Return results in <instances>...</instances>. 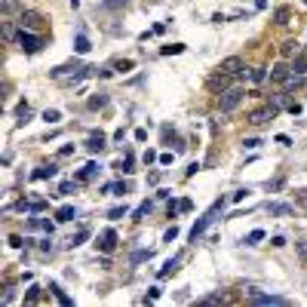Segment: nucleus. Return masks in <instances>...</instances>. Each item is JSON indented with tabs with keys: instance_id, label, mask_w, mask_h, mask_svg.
Listing matches in <instances>:
<instances>
[{
	"instance_id": "ddd939ff",
	"label": "nucleus",
	"mask_w": 307,
	"mask_h": 307,
	"mask_svg": "<svg viewBox=\"0 0 307 307\" xmlns=\"http://www.w3.org/2000/svg\"><path fill=\"white\" fill-rule=\"evenodd\" d=\"M74 218H77V209H74V206H62V209H56V221H59V224L74 221Z\"/></svg>"
},
{
	"instance_id": "c9c22d12",
	"label": "nucleus",
	"mask_w": 307,
	"mask_h": 307,
	"mask_svg": "<svg viewBox=\"0 0 307 307\" xmlns=\"http://www.w3.org/2000/svg\"><path fill=\"white\" fill-rule=\"evenodd\" d=\"M74 190V181H62V187H59V194H71Z\"/></svg>"
},
{
	"instance_id": "4c0bfd02",
	"label": "nucleus",
	"mask_w": 307,
	"mask_h": 307,
	"mask_svg": "<svg viewBox=\"0 0 307 307\" xmlns=\"http://www.w3.org/2000/svg\"><path fill=\"white\" fill-rule=\"evenodd\" d=\"M71 154H74V147H71V144H65V147H59V157H71Z\"/></svg>"
},
{
	"instance_id": "39448f33",
	"label": "nucleus",
	"mask_w": 307,
	"mask_h": 307,
	"mask_svg": "<svg viewBox=\"0 0 307 307\" xmlns=\"http://www.w3.org/2000/svg\"><path fill=\"white\" fill-rule=\"evenodd\" d=\"M218 71H224V74H230V77H234V74H243V77H246V68H243V59H240V56H227V59L218 65Z\"/></svg>"
},
{
	"instance_id": "473e14b6",
	"label": "nucleus",
	"mask_w": 307,
	"mask_h": 307,
	"mask_svg": "<svg viewBox=\"0 0 307 307\" xmlns=\"http://www.w3.org/2000/svg\"><path fill=\"white\" fill-rule=\"evenodd\" d=\"M144 258H150V249H141V252H135V255H132V264H138V261H144Z\"/></svg>"
},
{
	"instance_id": "f03ea898",
	"label": "nucleus",
	"mask_w": 307,
	"mask_h": 307,
	"mask_svg": "<svg viewBox=\"0 0 307 307\" xmlns=\"http://www.w3.org/2000/svg\"><path fill=\"white\" fill-rule=\"evenodd\" d=\"M277 114H280L277 105H264V108H258V111L249 114V123H252V126H264V123H271Z\"/></svg>"
},
{
	"instance_id": "20e7f679",
	"label": "nucleus",
	"mask_w": 307,
	"mask_h": 307,
	"mask_svg": "<svg viewBox=\"0 0 307 307\" xmlns=\"http://www.w3.org/2000/svg\"><path fill=\"white\" fill-rule=\"evenodd\" d=\"M16 40H19V46H22L25 53H37V49L43 46V37H40V34H31V31H25V28H22V34L16 37Z\"/></svg>"
},
{
	"instance_id": "a19ab883",
	"label": "nucleus",
	"mask_w": 307,
	"mask_h": 307,
	"mask_svg": "<svg viewBox=\"0 0 307 307\" xmlns=\"http://www.w3.org/2000/svg\"><path fill=\"white\" fill-rule=\"evenodd\" d=\"M147 298H150V301H157V298H160V289H157V286L147 289Z\"/></svg>"
},
{
	"instance_id": "f257e3e1",
	"label": "nucleus",
	"mask_w": 307,
	"mask_h": 307,
	"mask_svg": "<svg viewBox=\"0 0 307 307\" xmlns=\"http://www.w3.org/2000/svg\"><path fill=\"white\" fill-rule=\"evenodd\" d=\"M243 95H246V89L243 86H227L221 95H218V108H221V114H230L240 101H243Z\"/></svg>"
},
{
	"instance_id": "cd10ccee",
	"label": "nucleus",
	"mask_w": 307,
	"mask_h": 307,
	"mask_svg": "<svg viewBox=\"0 0 307 307\" xmlns=\"http://www.w3.org/2000/svg\"><path fill=\"white\" fill-rule=\"evenodd\" d=\"M37 298H40V289H37V286H31V289H28V295H25V301H28V304H34Z\"/></svg>"
},
{
	"instance_id": "bb28decb",
	"label": "nucleus",
	"mask_w": 307,
	"mask_h": 307,
	"mask_svg": "<svg viewBox=\"0 0 307 307\" xmlns=\"http://www.w3.org/2000/svg\"><path fill=\"white\" fill-rule=\"evenodd\" d=\"M105 105H108V98H105V95H95V98H89V108H92V111H98V108H105Z\"/></svg>"
},
{
	"instance_id": "aec40b11",
	"label": "nucleus",
	"mask_w": 307,
	"mask_h": 307,
	"mask_svg": "<svg viewBox=\"0 0 307 307\" xmlns=\"http://www.w3.org/2000/svg\"><path fill=\"white\" fill-rule=\"evenodd\" d=\"M267 74H271L267 68H255V71L249 74V80H252V83H264V77H267Z\"/></svg>"
},
{
	"instance_id": "6e6552de",
	"label": "nucleus",
	"mask_w": 307,
	"mask_h": 307,
	"mask_svg": "<svg viewBox=\"0 0 307 307\" xmlns=\"http://www.w3.org/2000/svg\"><path fill=\"white\" fill-rule=\"evenodd\" d=\"M95 246L101 249V252H114V246H117V234L108 227V230H101L98 234V240H95Z\"/></svg>"
},
{
	"instance_id": "0eeeda50",
	"label": "nucleus",
	"mask_w": 307,
	"mask_h": 307,
	"mask_svg": "<svg viewBox=\"0 0 307 307\" xmlns=\"http://www.w3.org/2000/svg\"><path fill=\"white\" fill-rule=\"evenodd\" d=\"M19 25H22L25 31H31V28H40V25H43V16H40V13H34V10H22Z\"/></svg>"
},
{
	"instance_id": "f3484780",
	"label": "nucleus",
	"mask_w": 307,
	"mask_h": 307,
	"mask_svg": "<svg viewBox=\"0 0 307 307\" xmlns=\"http://www.w3.org/2000/svg\"><path fill=\"white\" fill-rule=\"evenodd\" d=\"M74 49L80 53V56H83V53H89V40H86V34H77V40H74Z\"/></svg>"
},
{
	"instance_id": "4be33fe9",
	"label": "nucleus",
	"mask_w": 307,
	"mask_h": 307,
	"mask_svg": "<svg viewBox=\"0 0 307 307\" xmlns=\"http://www.w3.org/2000/svg\"><path fill=\"white\" fill-rule=\"evenodd\" d=\"M267 209H271V215H289V212H292V209H289L286 203H271Z\"/></svg>"
},
{
	"instance_id": "37998d69",
	"label": "nucleus",
	"mask_w": 307,
	"mask_h": 307,
	"mask_svg": "<svg viewBox=\"0 0 307 307\" xmlns=\"http://www.w3.org/2000/svg\"><path fill=\"white\" fill-rule=\"evenodd\" d=\"M71 7H74V10H77V7H80V0H71Z\"/></svg>"
},
{
	"instance_id": "b1692460",
	"label": "nucleus",
	"mask_w": 307,
	"mask_h": 307,
	"mask_svg": "<svg viewBox=\"0 0 307 307\" xmlns=\"http://www.w3.org/2000/svg\"><path fill=\"white\" fill-rule=\"evenodd\" d=\"M274 19H277V25H289V10H286V7H280V10L274 13Z\"/></svg>"
},
{
	"instance_id": "412c9836",
	"label": "nucleus",
	"mask_w": 307,
	"mask_h": 307,
	"mask_svg": "<svg viewBox=\"0 0 307 307\" xmlns=\"http://www.w3.org/2000/svg\"><path fill=\"white\" fill-rule=\"evenodd\" d=\"M178 271V258H169L166 264H163V271H160V277H169V274H175Z\"/></svg>"
},
{
	"instance_id": "1a4fd4ad",
	"label": "nucleus",
	"mask_w": 307,
	"mask_h": 307,
	"mask_svg": "<svg viewBox=\"0 0 307 307\" xmlns=\"http://www.w3.org/2000/svg\"><path fill=\"white\" fill-rule=\"evenodd\" d=\"M292 77V65H286V62H277L274 68H271V80L274 83H286Z\"/></svg>"
},
{
	"instance_id": "393cba45",
	"label": "nucleus",
	"mask_w": 307,
	"mask_h": 307,
	"mask_svg": "<svg viewBox=\"0 0 307 307\" xmlns=\"http://www.w3.org/2000/svg\"><path fill=\"white\" fill-rule=\"evenodd\" d=\"M160 53H163V56H178V53H184V46H181V43H172V46H163Z\"/></svg>"
},
{
	"instance_id": "c756f323",
	"label": "nucleus",
	"mask_w": 307,
	"mask_h": 307,
	"mask_svg": "<svg viewBox=\"0 0 307 307\" xmlns=\"http://www.w3.org/2000/svg\"><path fill=\"white\" fill-rule=\"evenodd\" d=\"M147 212H150V203H141V206L135 209V221H141V218H144Z\"/></svg>"
},
{
	"instance_id": "72a5a7b5",
	"label": "nucleus",
	"mask_w": 307,
	"mask_h": 307,
	"mask_svg": "<svg viewBox=\"0 0 307 307\" xmlns=\"http://www.w3.org/2000/svg\"><path fill=\"white\" fill-rule=\"evenodd\" d=\"M227 298L224 295H209V298H203V304H224Z\"/></svg>"
},
{
	"instance_id": "9d476101",
	"label": "nucleus",
	"mask_w": 307,
	"mask_h": 307,
	"mask_svg": "<svg viewBox=\"0 0 307 307\" xmlns=\"http://www.w3.org/2000/svg\"><path fill=\"white\" fill-rule=\"evenodd\" d=\"M252 304H258V307H283L286 304V298H280V295H252Z\"/></svg>"
},
{
	"instance_id": "9b49d317",
	"label": "nucleus",
	"mask_w": 307,
	"mask_h": 307,
	"mask_svg": "<svg viewBox=\"0 0 307 307\" xmlns=\"http://www.w3.org/2000/svg\"><path fill=\"white\" fill-rule=\"evenodd\" d=\"M105 144H108V138H105L101 132H92V135L86 138V150H89V154H98V150H105Z\"/></svg>"
},
{
	"instance_id": "c03bdc74",
	"label": "nucleus",
	"mask_w": 307,
	"mask_h": 307,
	"mask_svg": "<svg viewBox=\"0 0 307 307\" xmlns=\"http://www.w3.org/2000/svg\"><path fill=\"white\" fill-rule=\"evenodd\" d=\"M255 7H258V10H261V7H264V0H255Z\"/></svg>"
},
{
	"instance_id": "5701e85b",
	"label": "nucleus",
	"mask_w": 307,
	"mask_h": 307,
	"mask_svg": "<svg viewBox=\"0 0 307 307\" xmlns=\"http://www.w3.org/2000/svg\"><path fill=\"white\" fill-rule=\"evenodd\" d=\"M43 120H46V123H59V120H62V111H56V108L43 111Z\"/></svg>"
},
{
	"instance_id": "7c9ffc66",
	"label": "nucleus",
	"mask_w": 307,
	"mask_h": 307,
	"mask_svg": "<svg viewBox=\"0 0 307 307\" xmlns=\"http://www.w3.org/2000/svg\"><path fill=\"white\" fill-rule=\"evenodd\" d=\"M126 215V206H114L111 212H108V218H123Z\"/></svg>"
},
{
	"instance_id": "f8f14e48",
	"label": "nucleus",
	"mask_w": 307,
	"mask_h": 307,
	"mask_svg": "<svg viewBox=\"0 0 307 307\" xmlns=\"http://www.w3.org/2000/svg\"><path fill=\"white\" fill-rule=\"evenodd\" d=\"M292 74H295V77H307V56L298 53V56L292 59Z\"/></svg>"
},
{
	"instance_id": "c85d7f7f",
	"label": "nucleus",
	"mask_w": 307,
	"mask_h": 307,
	"mask_svg": "<svg viewBox=\"0 0 307 307\" xmlns=\"http://www.w3.org/2000/svg\"><path fill=\"white\" fill-rule=\"evenodd\" d=\"M105 190H114L117 197H123V194H126V184H120V181H117V184H108Z\"/></svg>"
},
{
	"instance_id": "6ab92c4d",
	"label": "nucleus",
	"mask_w": 307,
	"mask_h": 307,
	"mask_svg": "<svg viewBox=\"0 0 307 307\" xmlns=\"http://www.w3.org/2000/svg\"><path fill=\"white\" fill-rule=\"evenodd\" d=\"M95 175H98V166H95V163H89V166H83V172L77 175V178H80V181H89V178H95Z\"/></svg>"
},
{
	"instance_id": "7ed1b4c3",
	"label": "nucleus",
	"mask_w": 307,
	"mask_h": 307,
	"mask_svg": "<svg viewBox=\"0 0 307 307\" xmlns=\"http://www.w3.org/2000/svg\"><path fill=\"white\" fill-rule=\"evenodd\" d=\"M218 209H221V200H218V203H215V206H212V209H209V212H206V215H203V218H200L197 224H194V227H190V240H194V243H197V237H203V230H206V227H209V224L215 221Z\"/></svg>"
},
{
	"instance_id": "58836bf2",
	"label": "nucleus",
	"mask_w": 307,
	"mask_h": 307,
	"mask_svg": "<svg viewBox=\"0 0 307 307\" xmlns=\"http://www.w3.org/2000/svg\"><path fill=\"white\" fill-rule=\"evenodd\" d=\"M243 144H246V147H249V150H255V147H258V144H261V141H258V138H246V141H243Z\"/></svg>"
},
{
	"instance_id": "4468645a",
	"label": "nucleus",
	"mask_w": 307,
	"mask_h": 307,
	"mask_svg": "<svg viewBox=\"0 0 307 307\" xmlns=\"http://www.w3.org/2000/svg\"><path fill=\"white\" fill-rule=\"evenodd\" d=\"M53 175H56V166H37V169L31 172L34 181H43V178H53Z\"/></svg>"
},
{
	"instance_id": "a878e982",
	"label": "nucleus",
	"mask_w": 307,
	"mask_h": 307,
	"mask_svg": "<svg viewBox=\"0 0 307 307\" xmlns=\"http://www.w3.org/2000/svg\"><path fill=\"white\" fill-rule=\"evenodd\" d=\"M261 240H264V230H252V234L246 237V243H249V246H255V243H261Z\"/></svg>"
},
{
	"instance_id": "2eb2a0df",
	"label": "nucleus",
	"mask_w": 307,
	"mask_h": 307,
	"mask_svg": "<svg viewBox=\"0 0 307 307\" xmlns=\"http://www.w3.org/2000/svg\"><path fill=\"white\" fill-rule=\"evenodd\" d=\"M280 56H283V59H295V56H298V43H295V40H286V43L280 46Z\"/></svg>"
},
{
	"instance_id": "ea45409f",
	"label": "nucleus",
	"mask_w": 307,
	"mask_h": 307,
	"mask_svg": "<svg viewBox=\"0 0 307 307\" xmlns=\"http://www.w3.org/2000/svg\"><path fill=\"white\" fill-rule=\"evenodd\" d=\"M298 255H301V258H307V240H301V243H298Z\"/></svg>"
},
{
	"instance_id": "2f4dec72",
	"label": "nucleus",
	"mask_w": 307,
	"mask_h": 307,
	"mask_svg": "<svg viewBox=\"0 0 307 307\" xmlns=\"http://www.w3.org/2000/svg\"><path fill=\"white\" fill-rule=\"evenodd\" d=\"M246 197H249V190L243 187V190H234V197H230V200H234V203H243Z\"/></svg>"
},
{
	"instance_id": "f704fd0d",
	"label": "nucleus",
	"mask_w": 307,
	"mask_h": 307,
	"mask_svg": "<svg viewBox=\"0 0 307 307\" xmlns=\"http://www.w3.org/2000/svg\"><path fill=\"white\" fill-rule=\"evenodd\" d=\"M175 237H178V227H175V224H172V227H169V230H166V237H163V240H166V243H172V240H175Z\"/></svg>"
},
{
	"instance_id": "423d86ee",
	"label": "nucleus",
	"mask_w": 307,
	"mask_h": 307,
	"mask_svg": "<svg viewBox=\"0 0 307 307\" xmlns=\"http://www.w3.org/2000/svg\"><path fill=\"white\" fill-rule=\"evenodd\" d=\"M206 86L215 92V95H221L227 86H230V74H224V71H218V74H212L209 80H206Z\"/></svg>"
},
{
	"instance_id": "79ce46f5",
	"label": "nucleus",
	"mask_w": 307,
	"mask_h": 307,
	"mask_svg": "<svg viewBox=\"0 0 307 307\" xmlns=\"http://www.w3.org/2000/svg\"><path fill=\"white\" fill-rule=\"evenodd\" d=\"M271 246H277V249H283V246H286V240H283V237H274V240H271Z\"/></svg>"
},
{
	"instance_id": "e433bc0d",
	"label": "nucleus",
	"mask_w": 307,
	"mask_h": 307,
	"mask_svg": "<svg viewBox=\"0 0 307 307\" xmlns=\"http://www.w3.org/2000/svg\"><path fill=\"white\" fill-rule=\"evenodd\" d=\"M10 246H13V249H22V246H25V240H22V237H10Z\"/></svg>"
},
{
	"instance_id": "a211bd4d",
	"label": "nucleus",
	"mask_w": 307,
	"mask_h": 307,
	"mask_svg": "<svg viewBox=\"0 0 307 307\" xmlns=\"http://www.w3.org/2000/svg\"><path fill=\"white\" fill-rule=\"evenodd\" d=\"M86 240H89V227H80V230L71 237V246H80V243H86Z\"/></svg>"
},
{
	"instance_id": "a18cd8bd",
	"label": "nucleus",
	"mask_w": 307,
	"mask_h": 307,
	"mask_svg": "<svg viewBox=\"0 0 307 307\" xmlns=\"http://www.w3.org/2000/svg\"><path fill=\"white\" fill-rule=\"evenodd\" d=\"M304 4H307V0H304Z\"/></svg>"
},
{
	"instance_id": "49530a36",
	"label": "nucleus",
	"mask_w": 307,
	"mask_h": 307,
	"mask_svg": "<svg viewBox=\"0 0 307 307\" xmlns=\"http://www.w3.org/2000/svg\"><path fill=\"white\" fill-rule=\"evenodd\" d=\"M304 194H307V190H304Z\"/></svg>"
},
{
	"instance_id": "dca6fc26",
	"label": "nucleus",
	"mask_w": 307,
	"mask_h": 307,
	"mask_svg": "<svg viewBox=\"0 0 307 307\" xmlns=\"http://www.w3.org/2000/svg\"><path fill=\"white\" fill-rule=\"evenodd\" d=\"M31 230H49V234H53V221H46V218H31Z\"/></svg>"
}]
</instances>
